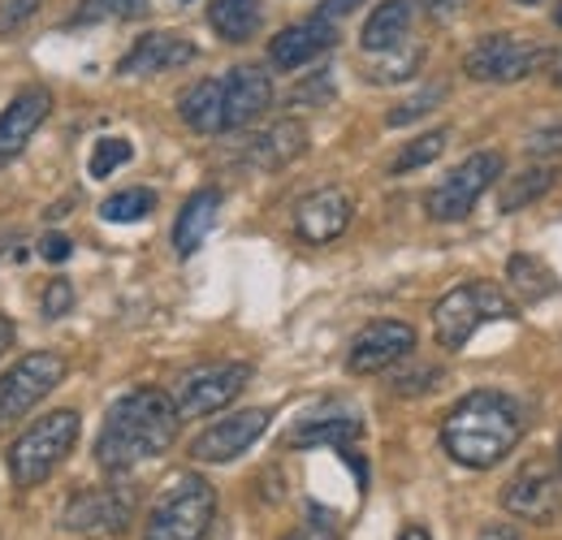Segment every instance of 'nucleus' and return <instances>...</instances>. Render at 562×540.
<instances>
[{"label":"nucleus","mask_w":562,"mask_h":540,"mask_svg":"<svg viewBox=\"0 0 562 540\" xmlns=\"http://www.w3.org/2000/svg\"><path fill=\"white\" fill-rule=\"evenodd\" d=\"M510 316H515V303L497 285L468 281V285H454L432 307V334H437V346L463 350L468 341L476 338V329H485L490 320H510Z\"/></svg>","instance_id":"5"},{"label":"nucleus","mask_w":562,"mask_h":540,"mask_svg":"<svg viewBox=\"0 0 562 540\" xmlns=\"http://www.w3.org/2000/svg\"><path fill=\"white\" fill-rule=\"evenodd\" d=\"M40 4H44V0H0V31L22 26L26 18H35V13H40Z\"/></svg>","instance_id":"34"},{"label":"nucleus","mask_w":562,"mask_h":540,"mask_svg":"<svg viewBox=\"0 0 562 540\" xmlns=\"http://www.w3.org/2000/svg\"><path fill=\"white\" fill-rule=\"evenodd\" d=\"M550 53L541 44H524L515 35H485L468 57H463V69L481 82H519L528 78L532 69L541 66Z\"/></svg>","instance_id":"12"},{"label":"nucleus","mask_w":562,"mask_h":540,"mask_svg":"<svg viewBox=\"0 0 562 540\" xmlns=\"http://www.w3.org/2000/svg\"><path fill=\"white\" fill-rule=\"evenodd\" d=\"M420 9L428 18H454L463 9V0H420Z\"/></svg>","instance_id":"37"},{"label":"nucleus","mask_w":562,"mask_h":540,"mask_svg":"<svg viewBox=\"0 0 562 540\" xmlns=\"http://www.w3.org/2000/svg\"><path fill=\"white\" fill-rule=\"evenodd\" d=\"M216 519V493L204 475H173L160 497L151 502V515L143 524V540H209Z\"/></svg>","instance_id":"3"},{"label":"nucleus","mask_w":562,"mask_h":540,"mask_svg":"<svg viewBox=\"0 0 562 540\" xmlns=\"http://www.w3.org/2000/svg\"><path fill=\"white\" fill-rule=\"evenodd\" d=\"M412 0H385L372 9V18L363 22V53H390V48H403L407 44V31H412Z\"/></svg>","instance_id":"23"},{"label":"nucleus","mask_w":562,"mask_h":540,"mask_svg":"<svg viewBox=\"0 0 562 540\" xmlns=\"http://www.w3.org/2000/svg\"><path fill=\"white\" fill-rule=\"evenodd\" d=\"M48 113H53V95L44 87H26L22 95H13L4 104V113H0V169L31 143V135L48 122Z\"/></svg>","instance_id":"15"},{"label":"nucleus","mask_w":562,"mask_h":540,"mask_svg":"<svg viewBox=\"0 0 562 540\" xmlns=\"http://www.w3.org/2000/svg\"><path fill=\"white\" fill-rule=\"evenodd\" d=\"M497 178H502V156H497V151H476V156H468L463 165H454V169L428 191L424 207H428L432 221H463Z\"/></svg>","instance_id":"7"},{"label":"nucleus","mask_w":562,"mask_h":540,"mask_svg":"<svg viewBox=\"0 0 562 540\" xmlns=\"http://www.w3.org/2000/svg\"><path fill=\"white\" fill-rule=\"evenodd\" d=\"M135 156V147H131V138H117V135H104L95 138V147H91V178H109V173H117L126 160Z\"/></svg>","instance_id":"30"},{"label":"nucleus","mask_w":562,"mask_h":540,"mask_svg":"<svg viewBox=\"0 0 562 540\" xmlns=\"http://www.w3.org/2000/svg\"><path fill=\"white\" fill-rule=\"evenodd\" d=\"M446 95V87H428V91H420V95H412L403 109H390V126H407V122H416V117H424V113H432L437 109V100Z\"/></svg>","instance_id":"32"},{"label":"nucleus","mask_w":562,"mask_h":540,"mask_svg":"<svg viewBox=\"0 0 562 540\" xmlns=\"http://www.w3.org/2000/svg\"><path fill=\"white\" fill-rule=\"evenodd\" d=\"M398 540H432V537L424 532L420 524H412V528H407V532H403V537H398Z\"/></svg>","instance_id":"42"},{"label":"nucleus","mask_w":562,"mask_h":540,"mask_svg":"<svg viewBox=\"0 0 562 540\" xmlns=\"http://www.w3.org/2000/svg\"><path fill=\"white\" fill-rule=\"evenodd\" d=\"M528 147H532L537 156H541V151H562V126H550V131H537Z\"/></svg>","instance_id":"36"},{"label":"nucleus","mask_w":562,"mask_h":540,"mask_svg":"<svg viewBox=\"0 0 562 540\" xmlns=\"http://www.w3.org/2000/svg\"><path fill=\"white\" fill-rule=\"evenodd\" d=\"M506 277H510V290L519 294V303H541L546 294L559 290V277L546 269L541 260H532V256H510L506 260Z\"/></svg>","instance_id":"25"},{"label":"nucleus","mask_w":562,"mask_h":540,"mask_svg":"<svg viewBox=\"0 0 562 540\" xmlns=\"http://www.w3.org/2000/svg\"><path fill=\"white\" fill-rule=\"evenodd\" d=\"M412 346H416V329H412V325H403V320H372V325L351 341L347 368H351L355 376L385 372V368H394L398 359H407Z\"/></svg>","instance_id":"13"},{"label":"nucleus","mask_w":562,"mask_h":540,"mask_svg":"<svg viewBox=\"0 0 562 540\" xmlns=\"http://www.w3.org/2000/svg\"><path fill=\"white\" fill-rule=\"evenodd\" d=\"M74 307V285L66 277H57V281H48V290H44V316H66Z\"/></svg>","instance_id":"33"},{"label":"nucleus","mask_w":562,"mask_h":540,"mask_svg":"<svg viewBox=\"0 0 562 540\" xmlns=\"http://www.w3.org/2000/svg\"><path fill=\"white\" fill-rule=\"evenodd\" d=\"M524 437V410L510 394L476 390L446 410L441 419V446L459 468L490 472L497 468Z\"/></svg>","instance_id":"2"},{"label":"nucleus","mask_w":562,"mask_h":540,"mask_svg":"<svg viewBox=\"0 0 562 540\" xmlns=\"http://www.w3.org/2000/svg\"><path fill=\"white\" fill-rule=\"evenodd\" d=\"M147 9V0H87L78 9L74 22H95V18H139Z\"/></svg>","instance_id":"31"},{"label":"nucleus","mask_w":562,"mask_h":540,"mask_svg":"<svg viewBox=\"0 0 562 540\" xmlns=\"http://www.w3.org/2000/svg\"><path fill=\"white\" fill-rule=\"evenodd\" d=\"M182 4H187V0H182Z\"/></svg>","instance_id":"47"},{"label":"nucleus","mask_w":562,"mask_h":540,"mask_svg":"<svg viewBox=\"0 0 562 540\" xmlns=\"http://www.w3.org/2000/svg\"><path fill=\"white\" fill-rule=\"evenodd\" d=\"M78 428H82V424H78V410H70V406L40 415V419L13 441V450H9L13 484H22V488L44 484L48 475L70 459L74 441H78Z\"/></svg>","instance_id":"4"},{"label":"nucleus","mask_w":562,"mask_h":540,"mask_svg":"<svg viewBox=\"0 0 562 540\" xmlns=\"http://www.w3.org/2000/svg\"><path fill=\"white\" fill-rule=\"evenodd\" d=\"M13 338H18V329H13V320L9 316H0V355L13 346Z\"/></svg>","instance_id":"41"},{"label":"nucleus","mask_w":562,"mask_h":540,"mask_svg":"<svg viewBox=\"0 0 562 540\" xmlns=\"http://www.w3.org/2000/svg\"><path fill=\"white\" fill-rule=\"evenodd\" d=\"M70 363L57 350H31L22 355L4 376H0V432L22 419L31 406H40L61 381H66Z\"/></svg>","instance_id":"6"},{"label":"nucleus","mask_w":562,"mask_h":540,"mask_svg":"<svg viewBox=\"0 0 562 540\" xmlns=\"http://www.w3.org/2000/svg\"><path fill=\"white\" fill-rule=\"evenodd\" d=\"M251 381V363H212L200 368L182 381L178 390V415L182 419H200V415H216L221 406H229Z\"/></svg>","instance_id":"11"},{"label":"nucleus","mask_w":562,"mask_h":540,"mask_svg":"<svg viewBox=\"0 0 562 540\" xmlns=\"http://www.w3.org/2000/svg\"><path fill=\"white\" fill-rule=\"evenodd\" d=\"M559 468H562V446H559Z\"/></svg>","instance_id":"45"},{"label":"nucleus","mask_w":562,"mask_h":540,"mask_svg":"<svg viewBox=\"0 0 562 540\" xmlns=\"http://www.w3.org/2000/svg\"><path fill=\"white\" fill-rule=\"evenodd\" d=\"M550 187H554V169H550V165H546V169H524V173H515V178L506 182V191H502V212L528 207L532 200H541Z\"/></svg>","instance_id":"26"},{"label":"nucleus","mask_w":562,"mask_h":540,"mask_svg":"<svg viewBox=\"0 0 562 540\" xmlns=\"http://www.w3.org/2000/svg\"><path fill=\"white\" fill-rule=\"evenodd\" d=\"M334 26H329V18H312V22H294V26H285L281 35H273V44H269V61L278 69H303L307 61H316L321 53H329L334 48Z\"/></svg>","instance_id":"17"},{"label":"nucleus","mask_w":562,"mask_h":540,"mask_svg":"<svg viewBox=\"0 0 562 540\" xmlns=\"http://www.w3.org/2000/svg\"><path fill=\"white\" fill-rule=\"evenodd\" d=\"M363 437V424L355 415H312V419H299L285 437L290 450H347L351 441Z\"/></svg>","instance_id":"19"},{"label":"nucleus","mask_w":562,"mask_h":540,"mask_svg":"<svg viewBox=\"0 0 562 540\" xmlns=\"http://www.w3.org/2000/svg\"><path fill=\"white\" fill-rule=\"evenodd\" d=\"M135 515V493L109 484V488H91V493H78L70 506H66V532L74 537H91V540H109L122 537L126 524Z\"/></svg>","instance_id":"9"},{"label":"nucleus","mask_w":562,"mask_h":540,"mask_svg":"<svg viewBox=\"0 0 562 540\" xmlns=\"http://www.w3.org/2000/svg\"><path fill=\"white\" fill-rule=\"evenodd\" d=\"M151 207H156V195L147 187H131V191H117V195H109V200L100 203V216L109 225H135Z\"/></svg>","instance_id":"27"},{"label":"nucleus","mask_w":562,"mask_h":540,"mask_svg":"<svg viewBox=\"0 0 562 540\" xmlns=\"http://www.w3.org/2000/svg\"><path fill=\"white\" fill-rule=\"evenodd\" d=\"M225 82V131L251 126L273 104V78L260 66H238Z\"/></svg>","instance_id":"16"},{"label":"nucleus","mask_w":562,"mask_h":540,"mask_svg":"<svg viewBox=\"0 0 562 540\" xmlns=\"http://www.w3.org/2000/svg\"><path fill=\"white\" fill-rule=\"evenodd\" d=\"M359 4H363V0H325V4H321V18H347Z\"/></svg>","instance_id":"39"},{"label":"nucleus","mask_w":562,"mask_h":540,"mask_svg":"<svg viewBox=\"0 0 562 540\" xmlns=\"http://www.w3.org/2000/svg\"><path fill=\"white\" fill-rule=\"evenodd\" d=\"M515 4H541V0H515Z\"/></svg>","instance_id":"43"},{"label":"nucleus","mask_w":562,"mask_h":540,"mask_svg":"<svg viewBox=\"0 0 562 540\" xmlns=\"http://www.w3.org/2000/svg\"><path fill=\"white\" fill-rule=\"evenodd\" d=\"M476 540H519V537H515V528H510V524H490Z\"/></svg>","instance_id":"40"},{"label":"nucleus","mask_w":562,"mask_h":540,"mask_svg":"<svg viewBox=\"0 0 562 540\" xmlns=\"http://www.w3.org/2000/svg\"><path fill=\"white\" fill-rule=\"evenodd\" d=\"M381 61H372V69H368V78L372 82H403V78H412L416 69H420L424 61V48L420 44H403V48H390V53H376Z\"/></svg>","instance_id":"29"},{"label":"nucleus","mask_w":562,"mask_h":540,"mask_svg":"<svg viewBox=\"0 0 562 540\" xmlns=\"http://www.w3.org/2000/svg\"><path fill=\"white\" fill-rule=\"evenodd\" d=\"M351 212H355V203L347 191L321 187V191L303 195L299 207H294V234H299L303 243H312V247H325V243H334V238L347 234Z\"/></svg>","instance_id":"14"},{"label":"nucleus","mask_w":562,"mask_h":540,"mask_svg":"<svg viewBox=\"0 0 562 540\" xmlns=\"http://www.w3.org/2000/svg\"><path fill=\"white\" fill-rule=\"evenodd\" d=\"M216 216H221V191H216V187L195 191L191 200L182 203L178 221H173V251H178V256H195V251L204 247V238L212 234Z\"/></svg>","instance_id":"20"},{"label":"nucleus","mask_w":562,"mask_h":540,"mask_svg":"<svg viewBox=\"0 0 562 540\" xmlns=\"http://www.w3.org/2000/svg\"><path fill=\"white\" fill-rule=\"evenodd\" d=\"M281 540H338L325 524H303V528H294L290 537H281Z\"/></svg>","instance_id":"38"},{"label":"nucleus","mask_w":562,"mask_h":540,"mask_svg":"<svg viewBox=\"0 0 562 540\" xmlns=\"http://www.w3.org/2000/svg\"><path fill=\"white\" fill-rule=\"evenodd\" d=\"M446 143H450V131H428V135L412 138V143L394 156L390 173H416V169H424V165H432V160L446 151Z\"/></svg>","instance_id":"28"},{"label":"nucleus","mask_w":562,"mask_h":540,"mask_svg":"<svg viewBox=\"0 0 562 540\" xmlns=\"http://www.w3.org/2000/svg\"><path fill=\"white\" fill-rule=\"evenodd\" d=\"M559 82H562V61H559Z\"/></svg>","instance_id":"46"},{"label":"nucleus","mask_w":562,"mask_h":540,"mask_svg":"<svg viewBox=\"0 0 562 540\" xmlns=\"http://www.w3.org/2000/svg\"><path fill=\"white\" fill-rule=\"evenodd\" d=\"M303 147H307L303 122H278V126L260 131V135L247 143V165L273 173V169H281V165H290L294 156H303Z\"/></svg>","instance_id":"21"},{"label":"nucleus","mask_w":562,"mask_h":540,"mask_svg":"<svg viewBox=\"0 0 562 540\" xmlns=\"http://www.w3.org/2000/svg\"><path fill=\"white\" fill-rule=\"evenodd\" d=\"M269 419H273V410H265V406H247V410L221 415L212 428H204L191 441V459H200V463H234L238 454H247L269 432Z\"/></svg>","instance_id":"10"},{"label":"nucleus","mask_w":562,"mask_h":540,"mask_svg":"<svg viewBox=\"0 0 562 540\" xmlns=\"http://www.w3.org/2000/svg\"><path fill=\"white\" fill-rule=\"evenodd\" d=\"M200 53L187 35H173V31H151L143 35L139 44L122 57V74H160V69H178V66H191Z\"/></svg>","instance_id":"18"},{"label":"nucleus","mask_w":562,"mask_h":540,"mask_svg":"<svg viewBox=\"0 0 562 540\" xmlns=\"http://www.w3.org/2000/svg\"><path fill=\"white\" fill-rule=\"evenodd\" d=\"M40 256H44L48 265H66L74 256V243L66 234H44V238H40Z\"/></svg>","instance_id":"35"},{"label":"nucleus","mask_w":562,"mask_h":540,"mask_svg":"<svg viewBox=\"0 0 562 540\" xmlns=\"http://www.w3.org/2000/svg\"><path fill=\"white\" fill-rule=\"evenodd\" d=\"M502 506L515 519H528V524H554V519H562V468L559 463H546V459L524 463L519 472L510 475V484L502 488Z\"/></svg>","instance_id":"8"},{"label":"nucleus","mask_w":562,"mask_h":540,"mask_svg":"<svg viewBox=\"0 0 562 540\" xmlns=\"http://www.w3.org/2000/svg\"><path fill=\"white\" fill-rule=\"evenodd\" d=\"M554 18H559V26H562V4H559V13H554Z\"/></svg>","instance_id":"44"},{"label":"nucleus","mask_w":562,"mask_h":540,"mask_svg":"<svg viewBox=\"0 0 562 540\" xmlns=\"http://www.w3.org/2000/svg\"><path fill=\"white\" fill-rule=\"evenodd\" d=\"M178 113L191 131L200 135H221L225 131V82L221 78H200L195 87L182 91Z\"/></svg>","instance_id":"22"},{"label":"nucleus","mask_w":562,"mask_h":540,"mask_svg":"<svg viewBox=\"0 0 562 540\" xmlns=\"http://www.w3.org/2000/svg\"><path fill=\"white\" fill-rule=\"evenodd\" d=\"M178 403L165 390H131L109 406L100 437H95V463L104 472H131L147 459H160L178 441Z\"/></svg>","instance_id":"1"},{"label":"nucleus","mask_w":562,"mask_h":540,"mask_svg":"<svg viewBox=\"0 0 562 540\" xmlns=\"http://www.w3.org/2000/svg\"><path fill=\"white\" fill-rule=\"evenodd\" d=\"M209 22L225 44H247L260 31V0H212Z\"/></svg>","instance_id":"24"}]
</instances>
